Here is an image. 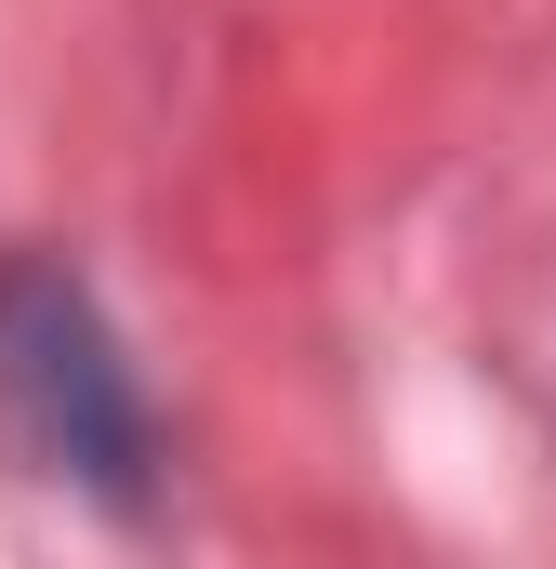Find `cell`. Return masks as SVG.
<instances>
[{
  "instance_id": "6da1fadb",
  "label": "cell",
  "mask_w": 556,
  "mask_h": 569,
  "mask_svg": "<svg viewBox=\"0 0 556 569\" xmlns=\"http://www.w3.org/2000/svg\"><path fill=\"white\" fill-rule=\"evenodd\" d=\"M0 425L27 437L40 477L93 490L120 517L159 490V411L67 252H0Z\"/></svg>"
}]
</instances>
